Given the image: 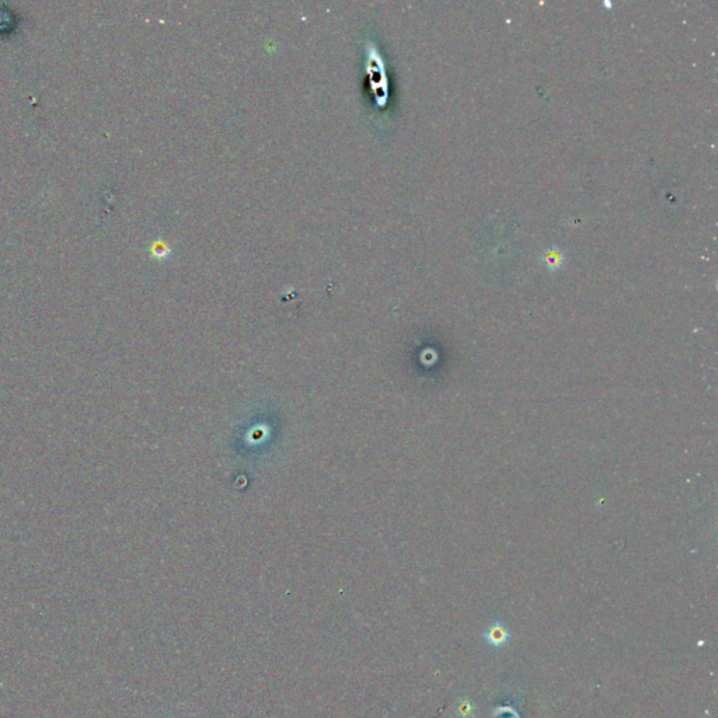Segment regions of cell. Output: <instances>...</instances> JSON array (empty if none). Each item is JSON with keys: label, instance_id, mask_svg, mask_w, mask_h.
<instances>
[{"label": "cell", "instance_id": "cell-1", "mask_svg": "<svg viewBox=\"0 0 718 718\" xmlns=\"http://www.w3.org/2000/svg\"><path fill=\"white\" fill-rule=\"evenodd\" d=\"M483 636L485 643L494 648H499L508 644L511 638V633L499 620H495L492 624H490V627L484 631Z\"/></svg>", "mask_w": 718, "mask_h": 718}]
</instances>
